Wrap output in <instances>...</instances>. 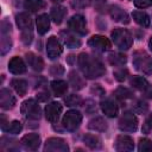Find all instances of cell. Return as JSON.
<instances>
[{"mask_svg": "<svg viewBox=\"0 0 152 152\" xmlns=\"http://www.w3.org/2000/svg\"><path fill=\"white\" fill-rule=\"evenodd\" d=\"M115 150L119 152H129L134 150V141L128 135H119L115 140Z\"/></svg>", "mask_w": 152, "mask_h": 152, "instance_id": "cell-14", "label": "cell"}, {"mask_svg": "<svg viewBox=\"0 0 152 152\" xmlns=\"http://www.w3.org/2000/svg\"><path fill=\"white\" fill-rule=\"evenodd\" d=\"M52 2H55V4H59V2H62V1H64V0H51Z\"/></svg>", "mask_w": 152, "mask_h": 152, "instance_id": "cell-46", "label": "cell"}, {"mask_svg": "<svg viewBox=\"0 0 152 152\" xmlns=\"http://www.w3.org/2000/svg\"><path fill=\"white\" fill-rule=\"evenodd\" d=\"M15 106V97L10 89L2 88L0 90V107L2 109H12Z\"/></svg>", "mask_w": 152, "mask_h": 152, "instance_id": "cell-15", "label": "cell"}, {"mask_svg": "<svg viewBox=\"0 0 152 152\" xmlns=\"http://www.w3.org/2000/svg\"><path fill=\"white\" fill-rule=\"evenodd\" d=\"M107 122L101 116H96L94 119H91L88 124V128L91 129V131H95V132H104L107 129Z\"/></svg>", "mask_w": 152, "mask_h": 152, "instance_id": "cell-23", "label": "cell"}, {"mask_svg": "<svg viewBox=\"0 0 152 152\" xmlns=\"http://www.w3.org/2000/svg\"><path fill=\"white\" fill-rule=\"evenodd\" d=\"M50 72H51V75H53V76H59V75H62V74L64 72V68H63L61 64H55V65L51 66Z\"/></svg>", "mask_w": 152, "mask_h": 152, "instance_id": "cell-43", "label": "cell"}, {"mask_svg": "<svg viewBox=\"0 0 152 152\" xmlns=\"http://www.w3.org/2000/svg\"><path fill=\"white\" fill-rule=\"evenodd\" d=\"M109 14H110V17L114 21H118V23H121V24H128L129 23L128 14L121 7H119L116 5H113V6L109 7Z\"/></svg>", "mask_w": 152, "mask_h": 152, "instance_id": "cell-17", "label": "cell"}, {"mask_svg": "<svg viewBox=\"0 0 152 152\" xmlns=\"http://www.w3.org/2000/svg\"><path fill=\"white\" fill-rule=\"evenodd\" d=\"M83 141L91 150H97V148L101 147V140H100V138L96 137V135H94V134H86L83 137Z\"/></svg>", "mask_w": 152, "mask_h": 152, "instance_id": "cell-31", "label": "cell"}, {"mask_svg": "<svg viewBox=\"0 0 152 152\" xmlns=\"http://www.w3.org/2000/svg\"><path fill=\"white\" fill-rule=\"evenodd\" d=\"M108 61L114 66H124V64L127 62V57L120 52H112L108 56Z\"/></svg>", "mask_w": 152, "mask_h": 152, "instance_id": "cell-30", "label": "cell"}, {"mask_svg": "<svg viewBox=\"0 0 152 152\" xmlns=\"http://www.w3.org/2000/svg\"><path fill=\"white\" fill-rule=\"evenodd\" d=\"M15 21H17L18 27L21 31L32 28V19H31V17L27 13H20V14H18L15 17Z\"/></svg>", "mask_w": 152, "mask_h": 152, "instance_id": "cell-24", "label": "cell"}, {"mask_svg": "<svg viewBox=\"0 0 152 152\" xmlns=\"http://www.w3.org/2000/svg\"><path fill=\"white\" fill-rule=\"evenodd\" d=\"M33 39V33H32V28H28V30H24L21 31V40L25 45H30L31 42Z\"/></svg>", "mask_w": 152, "mask_h": 152, "instance_id": "cell-37", "label": "cell"}, {"mask_svg": "<svg viewBox=\"0 0 152 152\" xmlns=\"http://www.w3.org/2000/svg\"><path fill=\"white\" fill-rule=\"evenodd\" d=\"M61 36L63 38V42L64 44L70 48V49H75V48H80L81 46V40L80 38L76 37V34L72 33V31H62L61 32Z\"/></svg>", "mask_w": 152, "mask_h": 152, "instance_id": "cell-20", "label": "cell"}, {"mask_svg": "<svg viewBox=\"0 0 152 152\" xmlns=\"http://www.w3.org/2000/svg\"><path fill=\"white\" fill-rule=\"evenodd\" d=\"M63 107L59 102H51L45 107V118L50 122L58 121L61 114H62Z\"/></svg>", "mask_w": 152, "mask_h": 152, "instance_id": "cell-13", "label": "cell"}, {"mask_svg": "<svg viewBox=\"0 0 152 152\" xmlns=\"http://www.w3.org/2000/svg\"><path fill=\"white\" fill-rule=\"evenodd\" d=\"M51 88L56 96H63L68 90V84L63 80H55L51 82Z\"/></svg>", "mask_w": 152, "mask_h": 152, "instance_id": "cell-27", "label": "cell"}, {"mask_svg": "<svg viewBox=\"0 0 152 152\" xmlns=\"http://www.w3.org/2000/svg\"><path fill=\"white\" fill-rule=\"evenodd\" d=\"M36 25L39 34H45L50 30V18L48 14H40L36 19Z\"/></svg>", "mask_w": 152, "mask_h": 152, "instance_id": "cell-21", "label": "cell"}, {"mask_svg": "<svg viewBox=\"0 0 152 152\" xmlns=\"http://www.w3.org/2000/svg\"><path fill=\"white\" fill-rule=\"evenodd\" d=\"M114 96L119 100H127V99H131L133 97V93L128 89V88H125V87H119L115 91H114Z\"/></svg>", "mask_w": 152, "mask_h": 152, "instance_id": "cell-34", "label": "cell"}, {"mask_svg": "<svg viewBox=\"0 0 152 152\" xmlns=\"http://www.w3.org/2000/svg\"><path fill=\"white\" fill-rule=\"evenodd\" d=\"M100 106H101V109H102V112H103V114L106 116L115 118L119 114V107H118V104L113 100H110V99H106V100L101 101Z\"/></svg>", "mask_w": 152, "mask_h": 152, "instance_id": "cell-18", "label": "cell"}, {"mask_svg": "<svg viewBox=\"0 0 152 152\" xmlns=\"http://www.w3.org/2000/svg\"><path fill=\"white\" fill-rule=\"evenodd\" d=\"M119 128L122 132H135L138 128V119L132 112H125L119 120Z\"/></svg>", "mask_w": 152, "mask_h": 152, "instance_id": "cell-7", "label": "cell"}, {"mask_svg": "<svg viewBox=\"0 0 152 152\" xmlns=\"http://www.w3.org/2000/svg\"><path fill=\"white\" fill-rule=\"evenodd\" d=\"M20 142L26 150L36 151L40 145V137L38 134H36V133H30V134L24 135L21 138Z\"/></svg>", "mask_w": 152, "mask_h": 152, "instance_id": "cell-16", "label": "cell"}, {"mask_svg": "<svg viewBox=\"0 0 152 152\" xmlns=\"http://www.w3.org/2000/svg\"><path fill=\"white\" fill-rule=\"evenodd\" d=\"M88 45H89L91 49H94L95 51H100V52L107 51V50H109L110 46H112L109 39L106 38L104 36H100V34L93 36V37L88 40Z\"/></svg>", "mask_w": 152, "mask_h": 152, "instance_id": "cell-12", "label": "cell"}, {"mask_svg": "<svg viewBox=\"0 0 152 152\" xmlns=\"http://www.w3.org/2000/svg\"><path fill=\"white\" fill-rule=\"evenodd\" d=\"M49 93L48 91H43V93H38L37 94V99L40 101V102H44V101H46L48 99H49Z\"/></svg>", "mask_w": 152, "mask_h": 152, "instance_id": "cell-44", "label": "cell"}, {"mask_svg": "<svg viewBox=\"0 0 152 152\" xmlns=\"http://www.w3.org/2000/svg\"><path fill=\"white\" fill-rule=\"evenodd\" d=\"M148 48H150V50L152 51V37H151L150 40H148Z\"/></svg>", "mask_w": 152, "mask_h": 152, "instance_id": "cell-45", "label": "cell"}, {"mask_svg": "<svg viewBox=\"0 0 152 152\" xmlns=\"http://www.w3.org/2000/svg\"><path fill=\"white\" fill-rule=\"evenodd\" d=\"M112 39L120 50H128L133 44L132 34L126 28H114L112 31Z\"/></svg>", "mask_w": 152, "mask_h": 152, "instance_id": "cell-2", "label": "cell"}, {"mask_svg": "<svg viewBox=\"0 0 152 152\" xmlns=\"http://www.w3.org/2000/svg\"><path fill=\"white\" fill-rule=\"evenodd\" d=\"M64 102L66 103V106H70V107H77V106H81L82 103V100L78 95L76 94H70L68 95L65 99H64Z\"/></svg>", "mask_w": 152, "mask_h": 152, "instance_id": "cell-35", "label": "cell"}, {"mask_svg": "<svg viewBox=\"0 0 152 152\" xmlns=\"http://www.w3.org/2000/svg\"><path fill=\"white\" fill-rule=\"evenodd\" d=\"M20 112L26 119H30V120H38L42 114L39 104L33 99H28L24 101L20 107Z\"/></svg>", "mask_w": 152, "mask_h": 152, "instance_id": "cell-4", "label": "cell"}, {"mask_svg": "<svg viewBox=\"0 0 152 152\" xmlns=\"http://www.w3.org/2000/svg\"><path fill=\"white\" fill-rule=\"evenodd\" d=\"M44 150L48 152H68L69 146L62 138H49L45 141Z\"/></svg>", "mask_w": 152, "mask_h": 152, "instance_id": "cell-10", "label": "cell"}, {"mask_svg": "<svg viewBox=\"0 0 152 152\" xmlns=\"http://www.w3.org/2000/svg\"><path fill=\"white\" fill-rule=\"evenodd\" d=\"M77 63L80 70L87 78H97L106 72V68L102 64V62L97 57H94L89 53H81L77 58Z\"/></svg>", "mask_w": 152, "mask_h": 152, "instance_id": "cell-1", "label": "cell"}, {"mask_svg": "<svg viewBox=\"0 0 152 152\" xmlns=\"http://www.w3.org/2000/svg\"><path fill=\"white\" fill-rule=\"evenodd\" d=\"M8 70L12 74H14V75L24 74L26 71V64H25V62L20 57L15 56V57H13L10 61V63H8Z\"/></svg>", "mask_w": 152, "mask_h": 152, "instance_id": "cell-19", "label": "cell"}, {"mask_svg": "<svg viewBox=\"0 0 152 152\" xmlns=\"http://www.w3.org/2000/svg\"><path fill=\"white\" fill-rule=\"evenodd\" d=\"M69 82H70V84L72 86V88L76 89V90L82 89L83 86H84L83 80L81 78V76H80L76 71H71V72L69 74Z\"/></svg>", "mask_w": 152, "mask_h": 152, "instance_id": "cell-32", "label": "cell"}, {"mask_svg": "<svg viewBox=\"0 0 152 152\" xmlns=\"http://www.w3.org/2000/svg\"><path fill=\"white\" fill-rule=\"evenodd\" d=\"M133 65L146 75L152 74V58L145 51H137L133 56Z\"/></svg>", "mask_w": 152, "mask_h": 152, "instance_id": "cell-3", "label": "cell"}, {"mask_svg": "<svg viewBox=\"0 0 152 152\" xmlns=\"http://www.w3.org/2000/svg\"><path fill=\"white\" fill-rule=\"evenodd\" d=\"M51 19L55 24H61L66 14V8L63 6H55L51 8Z\"/></svg>", "mask_w": 152, "mask_h": 152, "instance_id": "cell-26", "label": "cell"}, {"mask_svg": "<svg viewBox=\"0 0 152 152\" xmlns=\"http://www.w3.org/2000/svg\"><path fill=\"white\" fill-rule=\"evenodd\" d=\"M11 86L13 87V89L17 91V94L19 96H24L27 91V82L25 80L21 78H14L11 82Z\"/></svg>", "mask_w": 152, "mask_h": 152, "instance_id": "cell-29", "label": "cell"}, {"mask_svg": "<svg viewBox=\"0 0 152 152\" xmlns=\"http://www.w3.org/2000/svg\"><path fill=\"white\" fill-rule=\"evenodd\" d=\"M26 61H27L28 65L33 70H36V71H42L44 69V62H43V59L39 56L34 55L33 52H27L26 53Z\"/></svg>", "mask_w": 152, "mask_h": 152, "instance_id": "cell-22", "label": "cell"}, {"mask_svg": "<svg viewBox=\"0 0 152 152\" xmlns=\"http://www.w3.org/2000/svg\"><path fill=\"white\" fill-rule=\"evenodd\" d=\"M127 75H128L127 69H124V68H121V66H120L119 70H115V71H114V76H115V78H116L118 81H124V80L127 77Z\"/></svg>", "mask_w": 152, "mask_h": 152, "instance_id": "cell-41", "label": "cell"}, {"mask_svg": "<svg viewBox=\"0 0 152 152\" xmlns=\"http://www.w3.org/2000/svg\"><path fill=\"white\" fill-rule=\"evenodd\" d=\"M82 122V114L78 110H68L62 120L63 127L68 131H76Z\"/></svg>", "mask_w": 152, "mask_h": 152, "instance_id": "cell-6", "label": "cell"}, {"mask_svg": "<svg viewBox=\"0 0 152 152\" xmlns=\"http://www.w3.org/2000/svg\"><path fill=\"white\" fill-rule=\"evenodd\" d=\"M129 84L134 89L141 91L145 97L152 99V86L148 83V81L145 77H142V76H133L129 80Z\"/></svg>", "mask_w": 152, "mask_h": 152, "instance_id": "cell-8", "label": "cell"}, {"mask_svg": "<svg viewBox=\"0 0 152 152\" xmlns=\"http://www.w3.org/2000/svg\"><path fill=\"white\" fill-rule=\"evenodd\" d=\"M132 17H133L134 21H135L137 24H139L140 26H142V27H148V26H150L151 20H150V17H148V14H147L146 12H142V11H134V12L132 13Z\"/></svg>", "mask_w": 152, "mask_h": 152, "instance_id": "cell-25", "label": "cell"}, {"mask_svg": "<svg viewBox=\"0 0 152 152\" xmlns=\"http://www.w3.org/2000/svg\"><path fill=\"white\" fill-rule=\"evenodd\" d=\"M2 129L7 133H11V134H18L20 133V131L23 129V125L20 121L18 120H13L11 124H8L7 126H4Z\"/></svg>", "mask_w": 152, "mask_h": 152, "instance_id": "cell-33", "label": "cell"}, {"mask_svg": "<svg viewBox=\"0 0 152 152\" xmlns=\"http://www.w3.org/2000/svg\"><path fill=\"white\" fill-rule=\"evenodd\" d=\"M133 2L138 8H147L152 6V0H133Z\"/></svg>", "mask_w": 152, "mask_h": 152, "instance_id": "cell-42", "label": "cell"}, {"mask_svg": "<svg viewBox=\"0 0 152 152\" xmlns=\"http://www.w3.org/2000/svg\"><path fill=\"white\" fill-rule=\"evenodd\" d=\"M62 52H63V46H62L61 42L57 39V37L51 36L48 39V43H46V53H48V57L50 59H56V58H58L61 56Z\"/></svg>", "mask_w": 152, "mask_h": 152, "instance_id": "cell-11", "label": "cell"}, {"mask_svg": "<svg viewBox=\"0 0 152 152\" xmlns=\"http://www.w3.org/2000/svg\"><path fill=\"white\" fill-rule=\"evenodd\" d=\"M46 2L44 0H25L24 1V7L28 12H38L43 8H45Z\"/></svg>", "mask_w": 152, "mask_h": 152, "instance_id": "cell-28", "label": "cell"}, {"mask_svg": "<svg viewBox=\"0 0 152 152\" xmlns=\"http://www.w3.org/2000/svg\"><path fill=\"white\" fill-rule=\"evenodd\" d=\"M11 24L8 20L4 19L1 21V40H0V51L1 55H6L12 48V39H11Z\"/></svg>", "mask_w": 152, "mask_h": 152, "instance_id": "cell-5", "label": "cell"}, {"mask_svg": "<svg viewBox=\"0 0 152 152\" xmlns=\"http://www.w3.org/2000/svg\"><path fill=\"white\" fill-rule=\"evenodd\" d=\"M141 129H142V133H145V134H147V133H150L152 131V114L147 115V118L145 119V121L142 124V128Z\"/></svg>", "mask_w": 152, "mask_h": 152, "instance_id": "cell-39", "label": "cell"}, {"mask_svg": "<svg viewBox=\"0 0 152 152\" xmlns=\"http://www.w3.org/2000/svg\"><path fill=\"white\" fill-rule=\"evenodd\" d=\"M138 150L140 152H146V151H152V141L142 138L139 140V145H138Z\"/></svg>", "mask_w": 152, "mask_h": 152, "instance_id": "cell-36", "label": "cell"}, {"mask_svg": "<svg viewBox=\"0 0 152 152\" xmlns=\"http://www.w3.org/2000/svg\"><path fill=\"white\" fill-rule=\"evenodd\" d=\"M68 26H69V28L74 33H77V34H81V36H84L88 32L87 31L86 18L82 14H75V15H72L69 19V21H68Z\"/></svg>", "mask_w": 152, "mask_h": 152, "instance_id": "cell-9", "label": "cell"}, {"mask_svg": "<svg viewBox=\"0 0 152 152\" xmlns=\"http://www.w3.org/2000/svg\"><path fill=\"white\" fill-rule=\"evenodd\" d=\"M133 107H134V110L138 112V113H140V114H144V113H146L148 110V104L146 102L141 101V100L135 101V103H134Z\"/></svg>", "mask_w": 152, "mask_h": 152, "instance_id": "cell-38", "label": "cell"}, {"mask_svg": "<svg viewBox=\"0 0 152 152\" xmlns=\"http://www.w3.org/2000/svg\"><path fill=\"white\" fill-rule=\"evenodd\" d=\"M91 0H71V6L74 8H86L90 6Z\"/></svg>", "mask_w": 152, "mask_h": 152, "instance_id": "cell-40", "label": "cell"}]
</instances>
